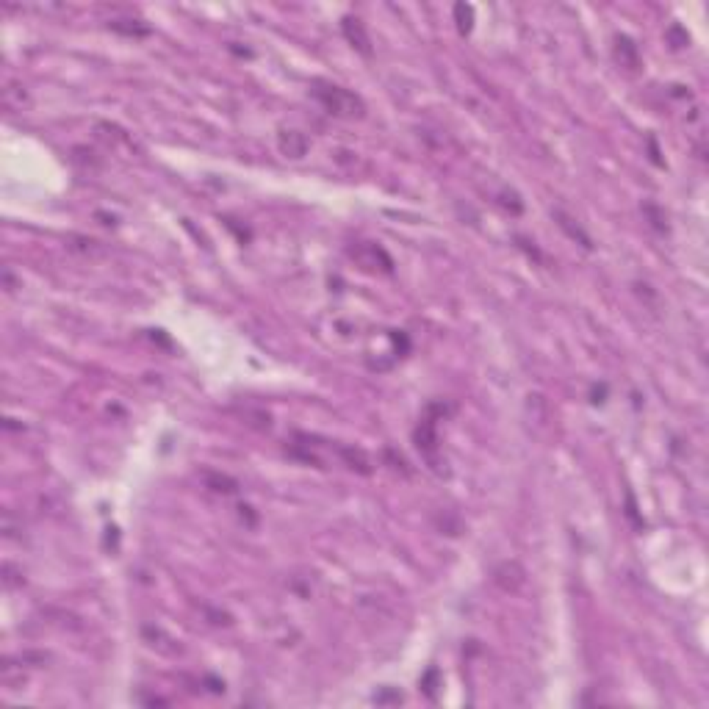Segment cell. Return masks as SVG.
Listing matches in <instances>:
<instances>
[{
    "instance_id": "6da1fadb",
    "label": "cell",
    "mask_w": 709,
    "mask_h": 709,
    "mask_svg": "<svg viewBox=\"0 0 709 709\" xmlns=\"http://www.w3.org/2000/svg\"><path fill=\"white\" fill-rule=\"evenodd\" d=\"M311 95L332 116H346L349 119V116H363V111H366L363 100L355 92H349L344 86H335V83H328V81H316L313 89H311Z\"/></svg>"
},
{
    "instance_id": "5b68a950",
    "label": "cell",
    "mask_w": 709,
    "mask_h": 709,
    "mask_svg": "<svg viewBox=\"0 0 709 709\" xmlns=\"http://www.w3.org/2000/svg\"><path fill=\"white\" fill-rule=\"evenodd\" d=\"M496 582L504 588V590H518V585L524 582V571L518 562H501L496 568Z\"/></svg>"
},
{
    "instance_id": "52a82bcc",
    "label": "cell",
    "mask_w": 709,
    "mask_h": 709,
    "mask_svg": "<svg viewBox=\"0 0 709 709\" xmlns=\"http://www.w3.org/2000/svg\"><path fill=\"white\" fill-rule=\"evenodd\" d=\"M111 31L116 34H125V36H133V39H142L150 34V25H144L142 20H111L109 22Z\"/></svg>"
},
{
    "instance_id": "9c48e42d",
    "label": "cell",
    "mask_w": 709,
    "mask_h": 709,
    "mask_svg": "<svg viewBox=\"0 0 709 709\" xmlns=\"http://www.w3.org/2000/svg\"><path fill=\"white\" fill-rule=\"evenodd\" d=\"M454 20H457V31H460V34H468L471 25H474V8L466 6V3H457V6H454Z\"/></svg>"
},
{
    "instance_id": "277c9868",
    "label": "cell",
    "mask_w": 709,
    "mask_h": 709,
    "mask_svg": "<svg viewBox=\"0 0 709 709\" xmlns=\"http://www.w3.org/2000/svg\"><path fill=\"white\" fill-rule=\"evenodd\" d=\"M615 61L626 69H637L640 67V53H637V45L629 39V36H618L615 39Z\"/></svg>"
},
{
    "instance_id": "3957f363",
    "label": "cell",
    "mask_w": 709,
    "mask_h": 709,
    "mask_svg": "<svg viewBox=\"0 0 709 709\" xmlns=\"http://www.w3.org/2000/svg\"><path fill=\"white\" fill-rule=\"evenodd\" d=\"M277 147L288 158H302L308 153V139L299 130H280L277 133Z\"/></svg>"
},
{
    "instance_id": "ba28073f",
    "label": "cell",
    "mask_w": 709,
    "mask_h": 709,
    "mask_svg": "<svg viewBox=\"0 0 709 709\" xmlns=\"http://www.w3.org/2000/svg\"><path fill=\"white\" fill-rule=\"evenodd\" d=\"M203 480L208 482V488H214V491H219V493H236V491H238L236 480H230V477H224V474L205 471V474H203Z\"/></svg>"
},
{
    "instance_id": "30bf717a",
    "label": "cell",
    "mask_w": 709,
    "mask_h": 709,
    "mask_svg": "<svg viewBox=\"0 0 709 709\" xmlns=\"http://www.w3.org/2000/svg\"><path fill=\"white\" fill-rule=\"evenodd\" d=\"M643 211H646V214H649V217L654 219V222H651V224H654L656 230H665V224H662V219H665V217H662V214H659V211H656V208H654V205H651V203H646V208H643Z\"/></svg>"
},
{
    "instance_id": "7a4b0ae2",
    "label": "cell",
    "mask_w": 709,
    "mask_h": 709,
    "mask_svg": "<svg viewBox=\"0 0 709 709\" xmlns=\"http://www.w3.org/2000/svg\"><path fill=\"white\" fill-rule=\"evenodd\" d=\"M341 31H344V36H346V42L358 50L360 55H372V39H369V34H366V28H363V22L358 20V17H344V22H341Z\"/></svg>"
},
{
    "instance_id": "8992f818",
    "label": "cell",
    "mask_w": 709,
    "mask_h": 709,
    "mask_svg": "<svg viewBox=\"0 0 709 709\" xmlns=\"http://www.w3.org/2000/svg\"><path fill=\"white\" fill-rule=\"evenodd\" d=\"M554 219H557V224H560V227H562V230H565V233H568L571 238H576V241H579V244H582L585 250H590V247H593L590 236H588V233H585V230H582L579 224H574V219L568 217L565 211H560V208H557V211H554Z\"/></svg>"
}]
</instances>
